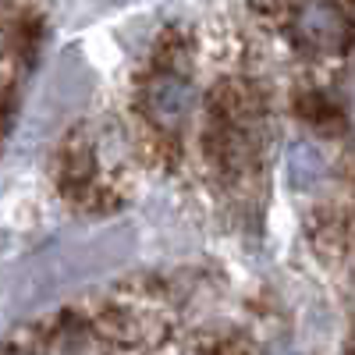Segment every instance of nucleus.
<instances>
[{
	"instance_id": "obj_1",
	"label": "nucleus",
	"mask_w": 355,
	"mask_h": 355,
	"mask_svg": "<svg viewBox=\"0 0 355 355\" xmlns=\"http://www.w3.org/2000/svg\"><path fill=\"white\" fill-rule=\"evenodd\" d=\"M199 96L189 164L206 196L224 210H249L263 196L274 150V93L252 28L217 11L196 21Z\"/></svg>"
},
{
	"instance_id": "obj_2",
	"label": "nucleus",
	"mask_w": 355,
	"mask_h": 355,
	"mask_svg": "<svg viewBox=\"0 0 355 355\" xmlns=\"http://www.w3.org/2000/svg\"><path fill=\"white\" fill-rule=\"evenodd\" d=\"M185 302L164 277H125L0 341V355H185Z\"/></svg>"
},
{
	"instance_id": "obj_3",
	"label": "nucleus",
	"mask_w": 355,
	"mask_h": 355,
	"mask_svg": "<svg viewBox=\"0 0 355 355\" xmlns=\"http://www.w3.org/2000/svg\"><path fill=\"white\" fill-rule=\"evenodd\" d=\"M199 96V43L196 25L171 21L139 61L128 96L125 121L146 160V171L182 174L189 164V135Z\"/></svg>"
},
{
	"instance_id": "obj_4",
	"label": "nucleus",
	"mask_w": 355,
	"mask_h": 355,
	"mask_svg": "<svg viewBox=\"0 0 355 355\" xmlns=\"http://www.w3.org/2000/svg\"><path fill=\"white\" fill-rule=\"evenodd\" d=\"M146 160L121 110H93L64 128L50 157V182L82 217L121 214L135 199Z\"/></svg>"
},
{
	"instance_id": "obj_5",
	"label": "nucleus",
	"mask_w": 355,
	"mask_h": 355,
	"mask_svg": "<svg viewBox=\"0 0 355 355\" xmlns=\"http://www.w3.org/2000/svg\"><path fill=\"white\" fill-rule=\"evenodd\" d=\"M46 33V18L33 4H0V150L21 107V89Z\"/></svg>"
},
{
	"instance_id": "obj_6",
	"label": "nucleus",
	"mask_w": 355,
	"mask_h": 355,
	"mask_svg": "<svg viewBox=\"0 0 355 355\" xmlns=\"http://www.w3.org/2000/svg\"><path fill=\"white\" fill-rule=\"evenodd\" d=\"M277 21L284 40L295 53L320 61V57H338L348 46V18L345 8L331 4H306V8H266Z\"/></svg>"
},
{
	"instance_id": "obj_7",
	"label": "nucleus",
	"mask_w": 355,
	"mask_h": 355,
	"mask_svg": "<svg viewBox=\"0 0 355 355\" xmlns=\"http://www.w3.org/2000/svg\"><path fill=\"white\" fill-rule=\"evenodd\" d=\"M185 355H256L252 341L242 331H231V327H214V331H202L189 341Z\"/></svg>"
}]
</instances>
